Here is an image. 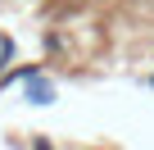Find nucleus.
Listing matches in <instances>:
<instances>
[{"label": "nucleus", "instance_id": "1", "mask_svg": "<svg viewBox=\"0 0 154 150\" xmlns=\"http://www.w3.org/2000/svg\"><path fill=\"white\" fill-rule=\"evenodd\" d=\"M32 96H36V105H50V87H41V82H36V87H32Z\"/></svg>", "mask_w": 154, "mask_h": 150}]
</instances>
